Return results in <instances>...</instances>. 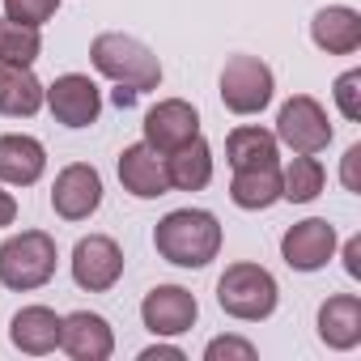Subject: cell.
I'll list each match as a JSON object with an SVG mask.
<instances>
[{"label": "cell", "instance_id": "6da1fadb", "mask_svg": "<svg viewBox=\"0 0 361 361\" xmlns=\"http://www.w3.org/2000/svg\"><path fill=\"white\" fill-rule=\"evenodd\" d=\"M153 247L174 268H204L221 251V221L204 209H174L157 221Z\"/></svg>", "mask_w": 361, "mask_h": 361}, {"label": "cell", "instance_id": "7a4b0ae2", "mask_svg": "<svg viewBox=\"0 0 361 361\" xmlns=\"http://www.w3.org/2000/svg\"><path fill=\"white\" fill-rule=\"evenodd\" d=\"M90 60H94V68H98L102 77H111L115 85L136 90V94L161 85V64H157L153 47H145V43L132 39V35H119V30L98 35V39L90 43Z\"/></svg>", "mask_w": 361, "mask_h": 361}, {"label": "cell", "instance_id": "3957f363", "mask_svg": "<svg viewBox=\"0 0 361 361\" xmlns=\"http://www.w3.org/2000/svg\"><path fill=\"white\" fill-rule=\"evenodd\" d=\"M56 276V238L43 230H22L0 243V285L30 293Z\"/></svg>", "mask_w": 361, "mask_h": 361}, {"label": "cell", "instance_id": "277c9868", "mask_svg": "<svg viewBox=\"0 0 361 361\" xmlns=\"http://www.w3.org/2000/svg\"><path fill=\"white\" fill-rule=\"evenodd\" d=\"M217 306L230 319L259 323L276 310V281L259 264H230L217 281Z\"/></svg>", "mask_w": 361, "mask_h": 361}, {"label": "cell", "instance_id": "5b68a950", "mask_svg": "<svg viewBox=\"0 0 361 361\" xmlns=\"http://www.w3.org/2000/svg\"><path fill=\"white\" fill-rule=\"evenodd\" d=\"M272 68L259 56H230L221 68V102L234 115H259L272 102Z\"/></svg>", "mask_w": 361, "mask_h": 361}, {"label": "cell", "instance_id": "8992f818", "mask_svg": "<svg viewBox=\"0 0 361 361\" xmlns=\"http://www.w3.org/2000/svg\"><path fill=\"white\" fill-rule=\"evenodd\" d=\"M276 140H285L293 153H319L331 145V123L327 111L310 94H293L281 115H276Z\"/></svg>", "mask_w": 361, "mask_h": 361}, {"label": "cell", "instance_id": "52a82bcc", "mask_svg": "<svg viewBox=\"0 0 361 361\" xmlns=\"http://www.w3.org/2000/svg\"><path fill=\"white\" fill-rule=\"evenodd\" d=\"M140 319L153 336H183L196 327L200 319V302L196 293H188L183 285H157L145 293L140 302Z\"/></svg>", "mask_w": 361, "mask_h": 361}, {"label": "cell", "instance_id": "ba28073f", "mask_svg": "<svg viewBox=\"0 0 361 361\" xmlns=\"http://www.w3.org/2000/svg\"><path fill=\"white\" fill-rule=\"evenodd\" d=\"M43 102L51 106V115L64 128H90L102 115V94L85 73H64L51 81V90H43Z\"/></svg>", "mask_w": 361, "mask_h": 361}, {"label": "cell", "instance_id": "9c48e42d", "mask_svg": "<svg viewBox=\"0 0 361 361\" xmlns=\"http://www.w3.org/2000/svg\"><path fill=\"white\" fill-rule=\"evenodd\" d=\"M123 276V251L106 234H90L73 247V281L85 293H106Z\"/></svg>", "mask_w": 361, "mask_h": 361}, {"label": "cell", "instance_id": "30bf717a", "mask_svg": "<svg viewBox=\"0 0 361 361\" xmlns=\"http://www.w3.org/2000/svg\"><path fill=\"white\" fill-rule=\"evenodd\" d=\"M102 204V174L85 161H73L56 174L51 183V209L64 221H85L90 213H98Z\"/></svg>", "mask_w": 361, "mask_h": 361}, {"label": "cell", "instance_id": "8fae6325", "mask_svg": "<svg viewBox=\"0 0 361 361\" xmlns=\"http://www.w3.org/2000/svg\"><path fill=\"white\" fill-rule=\"evenodd\" d=\"M281 255L293 272H319L327 268V259L336 255V226L323 217H306L298 226L285 230L281 238Z\"/></svg>", "mask_w": 361, "mask_h": 361}, {"label": "cell", "instance_id": "7c38bea8", "mask_svg": "<svg viewBox=\"0 0 361 361\" xmlns=\"http://www.w3.org/2000/svg\"><path fill=\"white\" fill-rule=\"evenodd\" d=\"M192 136H200V111L183 98H161L157 106H149L145 115V145H153L157 153H170L178 145H188Z\"/></svg>", "mask_w": 361, "mask_h": 361}, {"label": "cell", "instance_id": "4fadbf2b", "mask_svg": "<svg viewBox=\"0 0 361 361\" xmlns=\"http://www.w3.org/2000/svg\"><path fill=\"white\" fill-rule=\"evenodd\" d=\"M60 348L73 361H106L115 353V331L94 310H73L60 319Z\"/></svg>", "mask_w": 361, "mask_h": 361}, {"label": "cell", "instance_id": "5bb4252c", "mask_svg": "<svg viewBox=\"0 0 361 361\" xmlns=\"http://www.w3.org/2000/svg\"><path fill=\"white\" fill-rule=\"evenodd\" d=\"M119 183L123 192H132L136 200H157L170 192V178H166V161L153 145H128L119 153Z\"/></svg>", "mask_w": 361, "mask_h": 361}, {"label": "cell", "instance_id": "9a60e30c", "mask_svg": "<svg viewBox=\"0 0 361 361\" xmlns=\"http://www.w3.org/2000/svg\"><path fill=\"white\" fill-rule=\"evenodd\" d=\"M43 170H47V149L35 136H26V132L0 136V183L30 188L43 178Z\"/></svg>", "mask_w": 361, "mask_h": 361}, {"label": "cell", "instance_id": "2e32d148", "mask_svg": "<svg viewBox=\"0 0 361 361\" xmlns=\"http://www.w3.org/2000/svg\"><path fill=\"white\" fill-rule=\"evenodd\" d=\"M310 39L327 56H353L361 47V13L348 5H327L310 22Z\"/></svg>", "mask_w": 361, "mask_h": 361}, {"label": "cell", "instance_id": "e0dca14e", "mask_svg": "<svg viewBox=\"0 0 361 361\" xmlns=\"http://www.w3.org/2000/svg\"><path fill=\"white\" fill-rule=\"evenodd\" d=\"M161 161H166V178L174 192H200L213 178V149L204 136H192L188 145L161 153Z\"/></svg>", "mask_w": 361, "mask_h": 361}, {"label": "cell", "instance_id": "ac0fdd59", "mask_svg": "<svg viewBox=\"0 0 361 361\" xmlns=\"http://www.w3.org/2000/svg\"><path fill=\"white\" fill-rule=\"evenodd\" d=\"M319 340L340 353L361 344V298L357 293H336L319 306Z\"/></svg>", "mask_w": 361, "mask_h": 361}, {"label": "cell", "instance_id": "d6986e66", "mask_svg": "<svg viewBox=\"0 0 361 361\" xmlns=\"http://www.w3.org/2000/svg\"><path fill=\"white\" fill-rule=\"evenodd\" d=\"M9 340H13V348L43 357L51 348H60V314L51 306H22L9 323Z\"/></svg>", "mask_w": 361, "mask_h": 361}, {"label": "cell", "instance_id": "ffe728a7", "mask_svg": "<svg viewBox=\"0 0 361 361\" xmlns=\"http://www.w3.org/2000/svg\"><path fill=\"white\" fill-rule=\"evenodd\" d=\"M226 157L234 170H255V166H276L281 161V140L255 123L247 128H234L226 136Z\"/></svg>", "mask_w": 361, "mask_h": 361}, {"label": "cell", "instance_id": "44dd1931", "mask_svg": "<svg viewBox=\"0 0 361 361\" xmlns=\"http://www.w3.org/2000/svg\"><path fill=\"white\" fill-rule=\"evenodd\" d=\"M43 106V85L26 64H0V111L13 119H30Z\"/></svg>", "mask_w": 361, "mask_h": 361}, {"label": "cell", "instance_id": "7402d4cb", "mask_svg": "<svg viewBox=\"0 0 361 361\" xmlns=\"http://www.w3.org/2000/svg\"><path fill=\"white\" fill-rule=\"evenodd\" d=\"M230 200L247 213L272 209L281 200V170L276 166H255V170H234V183H230Z\"/></svg>", "mask_w": 361, "mask_h": 361}, {"label": "cell", "instance_id": "603a6c76", "mask_svg": "<svg viewBox=\"0 0 361 361\" xmlns=\"http://www.w3.org/2000/svg\"><path fill=\"white\" fill-rule=\"evenodd\" d=\"M327 183V170L319 166V157L310 153H298L285 170H281V200H293V204H310Z\"/></svg>", "mask_w": 361, "mask_h": 361}, {"label": "cell", "instance_id": "cb8c5ba5", "mask_svg": "<svg viewBox=\"0 0 361 361\" xmlns=\"http://www.w3.org/2000/svg\"><path fill=\"white\" fill-rule=\"evenodd\" d=\"M43 51V39L35 26H22V22H0V64H35Z\"/></svg>", "mask_w": 361, "mask_h": 361}, {"label": "cell", "instance_id": "d4e9b609", "mask_svg": "<svg viewBox=\"0 0 361 361\" xmlns=\"http://www.w3.org/2000/svg\"><path fill=\"white\" fill-rule=\"evenodd\" d=\"M60 9V0H5V18L9 22H22V26H47Z\"/></svg>", "mask_w": 361, "mask_h": 361}, {"label": "cell", "instance_id": "484cf974", "mask_svg": "<svg viewBox=\"0 0 361 361\" xmlns=\"http://www.w3.org/2000/svg\"><path fill=\"white\" fill-rule=\"evenodd\" d=\"M336 106H340L344 119H361V73L357 68L336 77Z\"/></svg>", "mask_w": 361, "mask_h": 361}, {"label": "cell", "instance_id": "4316f807", "mask_svg": "<svg viewBox=\"0 0 361 361\" xmlns=\"http://www.w3.org/2000/svg\"><path fill=\"white\" fill-rule=\"evenodd\" d=\"M204 357L209 361H255V344L238 340V336H217V340H209Z\"/></svg>", "mask_w": 361, "mask_h": 361}, {"label": "cell", "instance_id": "83f0119b", "mask_svg": "<svg viewBox=\"0 0 361 361\" xmlns=\"http://www.w3.org/2000/svg\"><path fill=\"white\" fill-rule=\"evenodd\" d=\"M357 161H361V145H348V153H344V188L348 192H361L357 188Z\"/></svg>", "mask_w": 361, "mask_h": 361}, {"label": "cell", "instance_id": "f1b7e54d", "mask_svg": "<svg viewBox=\"0 0 361 361\" xmlns=\"http://www.w3.org/2000/svg\"><path fill=\"white\" fill-rule=\"evenodd\" d=\"M344 268H348V276H361V238L344 243Z\"/></svg>", "mask_w": 361, "mask_h": 361}, {"label": "cell", "instance_id": "f546056e", "mask_svg": "<svg viewBox=\"0 0 361 361\" xmlns=\"http://www.w3.org/2000/svg\"><path fill=\"white\" fill-rule=\"evenodd\" d=\"M18 221V200L5 192V188H0V230H5V226H13Z\"/></svg>", "mask_w": 361, "mask_h": 361}, {"label": "cell", "instance_id": "4dcf8cb0", "mask_svg": "<svg viewBox=\"0 0 361 361\" xmlns=\"http://www.w3.org/2000/svg\"><path fill=\"white\" fill-rule=\"evenodd\" d=\"M157 357H166V361H183V348H170V344H153V348H145V353H140V361H157Z\"/></svg>", "mask_w": 361, "mask_h": 361}, {"label": "cell", "instance_id": "1f68e13d", "mask_svg": "<svg viewBox=\"0 0 361 361\" xmlns=\"http://www.w3.org/2000/svg\"><path fill=\"white\" fill-rule=\"evenodd\" d=\"M132 102H136V90L119 85V90H115V106H132Z\"/></svg>", "mask_w": 361, "mask_h": 361}]
</instances>
